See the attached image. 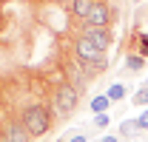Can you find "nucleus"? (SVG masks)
<instances>
[{"instance_id": "6e6552de", "label": "nucleus", "mask_w": 148, "mask_h": 142, "mask_svg": "<svg viewBox=\"0 0 148 142\" xmlns=\"http://www.w3.org/2000/svg\"><path fill=\"white\" fill-rule=\"evenodd\" d=\"M145 66H148V60L143 57V54H134V51H128L125 54V74H143L145 71Z\"/></svg>"}, {"instance_id": "6ab92c4d", "label": "nucleus", "mask_w": 148, "mask_h": 142, "mask_svg": "<svg viewBox=\"0 0 148 142\" xmlns=\"http://www.w3.org/2000/svg\"><path fill=\"white\" fill-rule=\"evenodd\" d=\"M143 85H145V88H148V80H145V83H143Z\"/></svg>"}, {"instance_id": "f3484780", "label": "nucleus", "mask_w": 148, "mask_h": 142, "mask_svg": "<svg viewBox=\"0 0 148 142\" xmlns=\"http://www.w3.org/2000/svg\"><path fill=\"white\" fill-rule=\"evenodd\" d=\"M100 142H123V139H120V134H106V137H100Z\"/></svg>"}, {"instance_id": "7ed1b4c3", "label": "nucleus", "mask_w": 148, "mask_h": 142, "mask_svg": "<svg viewBox=\"0 0 148 142\" xmlns=\"http://www.w3.org/2000/svg\"><path fill=\"white\" fill-rule=\"evenodd\" d=\"M111 23H117V14H114L111 3L108 0H97L91 9V17L86 20L83 29H111Z\"/></svg>"}, {"instance_id": "aec40b11", "label": "nucleus", "mask_w": 148, "mask_h": 142, "mask_svg": "<svg viewBox=\"0 0 148 142\" xmlns=\"http://www.w3.org/2000/svg\"><path fill=\"white\" fill-rule=\"evenodd\" d=\"M137 142H148V139H137Z\"/></svg>"}, {"instance_id": "39448f33", "label": "nucleus", "mask_w": 148, "mask_h": 142, "mask_svg": "<svg viewBox=\"0 0 148 142\" xmlns=\"http://www.w3.org/2000/svg\"><path fill=\"white\" fill-rule=\"evenodd\" d=\"M80 34L88 37V40H91V46H94L100 54H106V51L111 48V43H114V31H111V29H83Z\"/></svg>"}, {"instance_id": "ddd939ff", "label": "nucleus", "mask_w": 148, "mask_h": 142, "mask_svg": "<svg viewBox=\"0 0 148 142\" xmlns=\"http://www.w3.org/2000/svg\"><path fill=\"white\" fill-rule=\"evenodd\" d=\"M131 105H145L148 108V88L145 85H140V88L131 94Z\"/></svg>"}, {"instance_id": "2eb2a0df", "label": "nucleus", "mask_w": 148, "mask_h": 142, "mask_svg": "<svg viewBox=\"0 0 148 142\" xmlns=\"http://www.w3.org/2000/svg\"><path fill=\"white\" fill-rule=\"evenodd\" d=\"M137 122H140V131H145V134H148V108L137 117Z\"/></svg>"}, {"instance_id": "9d476101", "label": "nucleus", "mask_w": 148, "mask_h": 142, "mask_svg": "<svg viewBox=\"0 0 148 142\" xmlns=\"http://www.w3.org/2000/svg\"><path fill=\"white\" fill-rule=\"evenodd\" d=\"M137 131H140V122H137V119H123L117 134H120V139H134Z\"/></svg>"}, {"instance_id": "dca6fc26", "label": "nucleus", "mask_w": 148, "mask_h": 142, "mask_svg": "<svg viewBox=\"0 0 148 142\" xmlns=\"http://www.w3.org/2000/svg\"><path fill=\"white\" fill-rule=\"evenodd\" d=\"M66 142H88V134H86V131H77V134H74V137H69Z\"/></svg>"}, {"instance_id": "1a4fd4ad", "label": "nucleus", "mask_w": 148, "mask_h": 142, "mask_svg": "<svg viewBox=\"0 0 148 142\" xmlns=\"http://www.w3.org/2000/svg\"><path fill=\"white\" fill-rule=\"evenodd\" d=\"M131 51H134V54H143V57L148 60V34H145V31H137V29H134V43H131Z\"/></svg>"}, {"instance_id": "0eeeda50", "label": "nucleus", "mask_w": 148, "mask_h": 142, "mask_svg": "<svg viewBox=\"0 0 148 142\" xmlns=\"http://www.w3.org/2000/svg\"><path fill=\"white\" fill-rule=\"evenodd\" d=\"M97 0H74L71 6H69V12H71V20H77V23H83L86 26V20L91 17V9Z\"/></svg>"}, {"instance_id": "f257e3e1", "label": "nucleus", "mask_w": 148, "mask_h": 142, "mask_svg": "<svg viewBox=\"0 0 148 142\" xmlns=\"http://www.w3.org/2000/svg\"><path fill=\"white\" fill-rule=\"evenodd\" d=\"M20 119L29 128L32 139H40V137H46V134L51 131V125H54V111H51L49 102L34 100V102H29L26 108H20Z\"/></svg>"}, {"instance_id": "4468645a", "label": "nucleus", "mask_w": 148, "mask_h": 142, "mask_svg": "<svg viewBox=\"0 0 148 142\" xmlns=\"http://www.w3.org/2000/svg\"><path fill=\"white\" fill-rule=\"evenodd\" d=\"M108 114H100V117H94V122H91V128L94 131H103V128H108Z\"/></svg>"}, {"instance_id": "423d86ee", "label": "nucleus", "mask_w": 148, "mask_h": 142, "mask_svg": "<svg viewBox=\"0 0 148 142\" xmlns=\"http://www.w3.org/2000/svg\"><path fill=\"white\" fill-rule=\"evenodd\" d=\"M6 137H9V142H32V134H29V128L23 125L20 114L6 119Z\"/></svg>"}, {"instance_id": "f8f14e48", "label": "nucleus", "mask_w": 148, "mask_h": 142, "mask_svg": "<svg viewBox=\"0 0 148 142\" xmlns=\"http://www.w3.org/2000/svg\"><path fill=\"white\" fill-rule=\"evenodd\" d=\"M106 97H108L111 102H120V100H125V85H123V83H111L108 91H106Z\"/></svg>"}, {"instance_id": "f03ea898", "label": "nucleus", "mask_w": 148, "mask_h": 142, "mask_svg": "<svg viewBox=\"0 0 148 142\" xmlns=\"http://www.w3.org/2000/svg\"><path fill=\"white\" fill-rule=\"evenodd\" d=\"M80 105V91L74 88L69 80H60L57 83L54 94H51V111H54L57 119H69Z\"/></svg>"}, {"instance_id": "20e7f679", "label": "nucleus", "mask_w": 148, "mask_h": 142, "mask_svg": "<svg viewBox=\"0 0 148 142\" xmlns=\"http://www.w3.org/2000/svg\"><path fill=\"white\" fill-rule=\"evenodd\" d=\"M71 51H74V60H77L80 66H88V63H94V60H100V57H103V54L91 46V40H88L86 34H77V37H74Z\"/></svg>"}, {"instance_id": "a211bd4d", "label": "nucleus", "mask_w": 148, "mask_h": 142, "mask_svg": "<svg viewBox=\"0 0 148 142\" xmlns=\"http://www.w3.org/2000/svg\"><path fill=\"white\" fill-rule=\"evenodd\" d=\"M131 3H143V0H131Z\"/></svg>"}, {"instance_id": "9b49d317", "label": "nucleus", "mask_w": 148, "mask_h": 142, "mask_svg": "<svg viewBox=\"0 0 148 142\" xmlns=\"http://www.w3.org/2000/svg\"><path fill=\"white\" fill-rule=\"evenodd\" d=\"M111 105V100L106 97V94H97V97H91V114L94 117H100V114H106Z\"/></svg>"}]
</instances>
